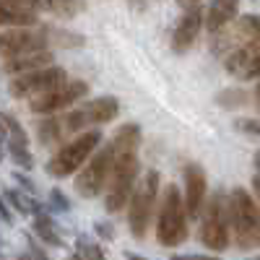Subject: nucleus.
<instances>
[{
    "instance_id": "obj_1",
    "label": "nucleus",
    "mask_w": 260,
    "mask_h": 260,
    "mask_svg": "<svg viewBox=\"0 0 260 260\" xmlns=\"http://www.w3.org/2000/svg\"><path fill=\"white\" fill-rule=\"evenodd\" d=\"M117 143V164L112 172V180L104 192V208L107 213H120L125 208V201L133 198V187L138 177V143H141V127L136 122H127L117 127L112 138Z\"/></svg>"
},
{
    "instance_id": "obj_2",
    "label": "nucleus",
    "mask_w": 260,
    "mask_h": 260,
    "mask_svg": "<svg viewBox=\"0 0 260 260\" xmlns=\"http://www.w3.org/2000/svg\"><path fill=\"white\" fill-rule=\"evenodd\" d=\"M229 221L237 247L245 252L260 247V208L245 187H234L229 192Z\"/></svg>"
},
{
    "instance_id": "obj_3",
    "label": "nucleus",
    "mask_w": 260,
    "mask_h": 260,
    "mask_svg": "<svg viewBox=\"0 0 260 260\" xmlns=\"http://www.w3.org/2000/svg\"><path fill=\"white\" fill-rule=\"evenodd\" d=\"M156 240L161 247H177L187 240V211L177 185H167L156 221Z\"/></svg>"
},
{
    "instance_id": "obj_4",
    "label": "nucleus",
    "mask_w": 260,
    "mask_h": 260,
    "mask_svg": "<svg viewBox=\"0 0 260 260\" xmlns=\"http://www.w3.org/2000/svg\"><path fill=\"white\" fill-rule=\"evenodd\" d=\"M99 143H102V133H99V130H86V133H81L71 143H62L52 154V159L47 161V175L55 177V180L76 175V172L83 167V161L96 151Z\"/></svg>"
},
{
    "instance_id": "obj_5",
    "label": "nucleus",
    "mask_w": 260,
    "mask_h": 260,
    "mask_svg": "<svg viewBox=\"0 0 260 260\" xmlns=\"http://www.w3.org/2000/svg\"><path fill=\"white\" fill-rule=\"evenodd\" d=\"M115 164H117V143L110 141V143H104V148H99L89 159V164L83 167V172H78L76 192L81 195V198H96V195L104 190V185H110Z\"/></svg>"
},
{
    "instance_id": "obj_6",
    "label": "nucleus",
    "mask_w": 260,
    "mask_h": 260,
    "mask_svg": "<svg viewBox=\"0 0 260 260\" xmlns=\"http://www.w3.org/2000/svg\"><path fill=\"white\" fill-rule=\"evenodd\" d=\"M156 195H159V172L148 169L143 182L136 187L133 198H130V208H127V226L136 240H143L148 232L154 206H156Z\"/></svg>"
},
{
    "instance_id": "obj_7",
    "label": "nucleus",
    "mask_w": 260,
    "mask_h": 260,
    "mask_svg": "<svg viewBox=\"0 0 260 260\" xmlns=\"http://www.w3.org/2000/svg\"><path fill=\"white\" fill-rule=\"evenodd\" d=\"M201 242L213 252L229 247V198H224V192H213L208 201V211L201 224Z\"/></svg>"
},
{
    "instance_id": "obj_8",
    "label": "nucleus",
    "mask_w": 260,
    "mask_h": 260,
    "mask_svg": "<svg viewBox=\"0 0 260 260\" xmlns=\"http://www.w3.org/2000/svg\"><path fill=\"white\" fill-rule=\"evenodd\" d=\"M260 39V16H240L237 21H232V24L226 29H221L219 34H213V42H211V50L213 55H234L237 50H242L247 45H252V42Z\"/></svg>"
},
{
    "instance_id": "obj_9",
    "label": "nucleus",
    "mask_w": 260,
    "mask_h": 260,
    "mask_svg": "<svg viewBox=\"0 0 260 260\" xmlns=\"http://www.w3.org/2000/svg\"><path fill=\"white\" fill-rule=\"evenodd\" d=\"M120 112V102L115 96H99V99H91L86 102L83 107L78 110L68 112L62 120H65V127H68V133H78V130H89L91 125H104L115 120Z\"/></svg>"
},
{
    "instance_id": "obj_10",
    "label": "nucleus",
    "mask_w": 260,
    "mask_h": 260,
    "mask_svg": "<svg viewBox=\"0 0 260 260\" xmlns=\"http://www.w3.org/2000/svg\"><path fill=\"white\" fill-rule=\"evenodd\" d=\"M68 83V73L60 65H50V68H42V71H34V73H24V76H16L11 83H8V91L11 96L21 99V96H42L57 86Z\"/></svg>"
},
{
    "instance_id": "obj_11",
    "label": "nucleus",
    "mask_w": 260,
    "mask_h": 260,
    "mask_svg": "<svg viewBox=\"0 0 260 260\" xmlns=\"http://www.w3.org/2000/svg\"><path fill=\"white\" fill-rule=\"evenodd\" d=\"M45 47H50L47 26L6 29L3 34H0V52H3V60L26 55V52H45Z\"/></svg>"
},
{
    "instance_id": "obj_12",
    "label": "nucleus",
    "mask_w": 260,
    "mask_h": 260,
    "mask_svg": "<svg viewBox=\"0 0 260 260\" xmlns=\"http://www.w3.org/2000/svg\"><path fill=\"white\" fill-rule=\"evenodd\" d=\"M86 94H89V83L86 81H68V83L57 86V89H52L47 94L34 96L29 102V112H34V115H55L60 110H68L71 104H76Z\"/></svg>"
},
{
    "instance_id": "obj_13",
    "label": "nucleus",
    "mask_w": 260,
    "mask_h": 260,
    "mask_svg": "<svg viewBox=\"0 0 260 260\" xmlns=\"http://www.w3.org/2000/svg\"><path fill=\"white\" fill-rule=\"evenodd\" d=\"M182 177H185V192H182L185 211L187 219H195V216H201L206 203V172L201 164H185Z\"/></svg>"
},
{
    "instance_id": "obj_14",
    "label": "nucleus",
    "mask_w": 260,
    "mask_h": 260,
    "mask_svg": "<svg viewBox=\"0 0 260 260\" xmlns=\"http://www.w3.org/2000/svg\"><path fill=\"white\" fill-rule=\"evenodd\" d=\"M224 68H226V73L242 78V81L260 78V39L242 50H237L234 55H229L224 60Z\"/></svg>"
},
{
    "instance_id": "obj_15",
    "label": "nucleus",
    "mask_w": 260,
    "mask_h": 260,
    "mask_svg": "<svg viewBox=\"0 0 260 260\" xmlns=\"http://www.w3.org/2000/svg\"><path fill=\"white\" fill-rule=\"evenodd\" d=\"M203 24H206V21H203V11L201 8H190L180 18V24L175 26V34H172V50H175L177 55H185L195 45V39H198Z\"/></svg>"
},
{
    "instance_id": "obj_16",
    "label": "nucleus",
    "mask_w": 260,
    "mask_h": 260,
    "mask_svg": "<svg viewBox=\"0 0 260 260\" xmlns=\"http://www.w3.org/2000/svg\"><path fill=\"white\" fill-rule=\"evenodd\" d=\"M52 60L55 57H52L50 50H45V52H26V55L3 60V71L8 76H24V73H34V71H42V68H50Z\"/></svg>"
},
{
    "instance_id": "obj_17",
    "label": "nucleus",
    "mask_w": 260,
    "mask_h": 260,
    "mask_svg": "<svg viewBox=\"0 0 260 260\" xmlns=\"http://www.w3.org/2000/svg\"><path fill=\"white\" fill-rule=\"evenodd\" d=\"M237 11H240V0H211L206 13V29L211 34H219L234 21Z\"/></svg>"
},
{
    "instance_id": "obj_18",
    "label": "nucleus",
    "mask_w": 260,
    "mask_h": 260,
    "mask_svg": "<svg viewBox=\"0 0 260 260\" xmlns=\"http://www.w3.org/2000/svg\"><path fill=\"white\" fill-rule=\"evenodd\" d=\"M34 234L39 237L42 242H47L52 247H60L62 245V237H60V232H57V226L52 221V216L45 213V211H42L39 216H34Z\"/></svg>"
},
{
    "instance_id": "obj_19",
    "label": "nucleus",
    "mask_w": 260,
    "mask_h": 260,
    "mask_svg": "<svg viewBox=\"0 0 260 260\" xmlns=\"http://www.w3.org/2000/svg\"><path fill=\"white\" fill-rule=\"evenodd\" d=\"M6 122V151H16V148H29V136L26 130L21 127V122L13 115H3Z\"/></svg>"
},
{
    "instance_id": "obj_20",
    "label": "nucleus",
    "mask_w": 260,
    "mask_h": 260,
    "mask_svg": "<svg viewBox=\"0 0 260 260\" xmlns=\"http://www.w3.org/2000/svg\"><path fill=\"white\" fill-rule=\"evenodd\" d=\"M86 8L83 0H42V11H47L57 18H73Z\"/></svg>"
},
{
    "instance_id": "obj_21",
    "label": "nucleus",
    "mask_w": 260,
    "mask_h": 260,
    "mask_svg": "<svg viewBox=\"0 0 260 260\" xmlns=\"http://www.w3.org/2000/svg\"><path fill=\"white\" fill-rule=\"evenodd\" d=\"M6 203H11L18 213H29V216H39L42 213V206L34 198H29L26 192H18L13 187H6Z\"/></svg>"
},
{
    "instance_id": "obj_22",
    "label": "nucleus",
    "mask_w": 260,
    "mask_h": 260,
    "mask_svg": "<svg viewBox=\"0 0 260 260\" xmlns=\"http://www.w3.org/2000/svg\"><path fill=\"white\" fill-rule=\"evenodd\" d=\"M37 130H39L37 138H39L42 146H50V143L60 141L62 133H68V127H65V120H60V117H52V120H47V122H42Z\"/></svg>"
},
{
    "instance_id": "obj_23",
    "label": "nucleus",
    "mask_w": 260,
    "mask_h": 260,
    "mask_svg": "<svg viewBox=\"0 0 260 260\" xmlns=\"http://www.w3.org/2000/svg\"><path fill=\"white\" fill-rule=\"evenodd\" d=\"M47 34H50V45L55 47H65V50H76V47H83V37L81 34H73L68 29H55V26H47Z\"/></svg>"
},
{
    "instance_id": "obj_24",
    "label": "nucleus",
    "mask_w": 260,
    "mask_h": 260,
    "mask_svg": "<svg viewBox=\"0 0 260 260\" xmlns=\"http://www.w3.org/2000/svg\"><path fill=\"white\" fill-rule=\"evenodd\" d=\"M247 102H250V96L242 89H221L216 94V104H219L221 110H240Z\"/></svg>"
},
{
    "instance_id": "obj_25",
    "label": "nucleus",
    "mask_w": 260,
    "mask_h": 260,
    "mask_svg": "<svg viewBox=\"0 0 260 260\" xmlns=\"http://www.w3.org/2000/svg\"><path fill=\"white\" fill-rule=\"evenodd\" d=\"M42 0H0V11H18V13H37Z\"/></svg>"
},
{
    "instance_id": "obj_26",
    "label": "nucleus",
    "mask_w": 260,
    "mask_h": 260,
    "mask_svg": "<svg viewBox=\"0 0 260 260\" xmlns=\"http://www.w3.org/2000/svg\"><path fill=\"white\" fill-rule=\"evenodd\" d=\"M234 127L240 130V133L245 136H257L260 138V120H252V117H242V120H237Z\"/></svg>"
},
{
    "instance_id": "obj_27",
    "label": "nucleus",
    "mask_w": 260,
    "mask_h": 260,
    "mask_svg": "<svg viewBox=\"0 0 260 260\" xmlns=\"http://www.w3.org/2000/svg\"><path fill=\"white\" fill-rule=\"evenodd\" d=\"M50 201H52V208H57V211H71V201L62 195V190H50Z\"/></svg>"
},
{
    "instance_id": "obj_28",
    "label": "nucleus",
    "mask_w": 260,
    "mask_h": 260,
    "mask_svg": "<svg viewBox=\"0 0 260 260\" xmlns=\"http://www.w3.org/2000/svg\"><path fill=\"white\" fill-rule=\"evenodd\" d=\"M29 260H50V257L45 255V250H39L34 245V240H29Z\"/></svg>"
},
{
    "instance_id": "obj_29",
    "label": "nucleus",
    "mask_w": 260,
    "mask_h": 260,
    "mask_svg": "<svg viewBox=\"0 0 260 260\" xmlns=\"http://www.w3.org/2000/svg\"><path fill=\"white\" fill-rule=\"evenodd\" d=\"M94 229H96V234H99V237H104V240H112V237H115V234H112V224H104V221H99Z\"/></svg>"
},
{
    "instance_id": "obj_30",
    "label": "nucleus",
    "mask_w": 260,
    "mask_h": 260,
    "mask_svg": "<svg viewBox=\"0 0 260 260\" xmlns=\"http://www.w3.org/2000/svg\"><path fill=\"white\" fill-rule=\"evenodd\" d=\"M16 180H18V185H21V187H26L29 192H34V182H31V180H26L24 175H21V172H16Z\"/></svg>"
},
{
    "instance_id": "obj_31",
    "label": "nucleus",
    "mask_w": 260,
    "mask_h": 260,
    "mask_svg": "<svg viewBox=\"0 0 260 260\" xmlns=\"http://www.w3.org/2000/svg\"><path fill=\"white\" fill-rule=\"evenodd\" d=\"M198 3H201V0H177V6H180V8H185V11L198 8Z\"/></svg>"
},
{
    "instance_id": "obj_32",
    "label": "nucleus",
    "mask_w": 260,
    "mask_h": 260,
    "mask_svg": "<svg viewBox=\"0 0 260 260\" xmlns=\"http://www.w3.org/2000/svg\"><path fill=\"white\" fill-rule=\"evenodd\" d=\"M252 187H255V192H257V201H260V175H255V180H252Z\"/></svg>"
},
{
    "instance_id": "obj_33",
    "label": "nucleus",
    "mask_w": 260,
    "mask_h": 260,
    "mask_svg": "<svg viewBox=\"0 0 260 260\" xmlns=\"http://www.w3.org/2000/svg\"><path fill=\"white\" fill-rule=\"evenodd\" d=\"M3 221L11 224V211H8V206H3Z\"/></svg>"
},
{
    "instance_id": "obj_34",
    "label": "nucleus",
    "mask_w": 260,
    "mask_h": 260,
    "mask_svg": "<svg viewBox=\"0 0 260 260\" xmlns=\"http://www.w3.org/2000/svg\"><path fill=\"white\" fill-rule=\"evenodd\" d=\"M71 260H94V257H89V255H83V252H76Z\"/></svg>"
},
{
    "instance_id": "obj_35",
    "label": "nucleus",
    "mask_w": 260,
    "mask_h": 260,
    "mask_svg": "<svg viewBox=\"0 0 260 260\" xmlns=\"http://www.w3.org/2000/svg\"><path fill=\"white\" fill-rule=\"evenodd\" d=\"M252 99H255V104H257V110H260V83H257V89H255V94H252Z\"/></svg>"
},
{
    "instance_id": "obj_36",
    "label": "nucleus",
    "mask_w": 260,
    "mask_h": 260,
    "mask_svg": "<svg viewBox=\"0 0 260 260\" xmlns=\"http://www.w3.org/2000/svg\"><path fill=\"white\" fill-rule=\"evenodd\" d=\"M127 260H146V257H141V255H136V252H127Z\"/></svg>"
},
{
    "instance_id": "obj_37",
    "label": "nucleus",
    "mask_w": 260,
    "mask_h": 260,
    "mask_svg": "<svg viewBox=\"0 0 260 260\" xmlns=\"http://www.w3.org/2000/svg\"><path fill=\"white\" fill-rule=\"evenodd\" d=\"M195 260H219V257H211V255H195Z\"/></svg>"
},
{
    "instance_id": "obj_38",
    "label": "nucleus",
    "mask_w": 260,
    "mask_h": 260,
    "mask_svg": "<svg viewBox=\"0 0 260 260\" xmlns=\"http://www.w3.org/2000/svg\"><path fill=\"white\" fill-rule=\"evenodd\" d=\"M255 169H257V175H260V151L255 154Z\"/></svg>"
},
{
    "instance_id": "obj_39",
    "label": "nucleus",
    "mask_w": 260,
    "mask_h": 260,
    "mask_svg": "<svg viewBox=\"0 0 260 260\" xmlns=\"http://www.w3.org/2000/svg\"><path fill=\"white\" fill-rule=\"evenodd\" d=\"M172 260H195V257H180V255H175V257H172Z\"/></svg>"
}]
</instances>
